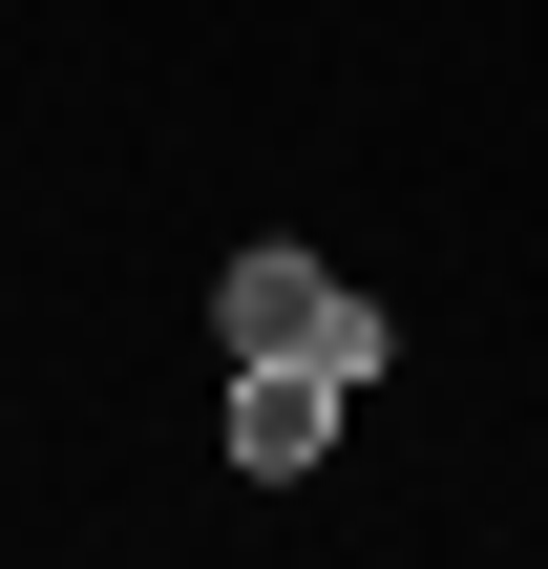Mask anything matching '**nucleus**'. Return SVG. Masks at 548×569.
Returning a JSON list of instances; mask_svg holds the SVG:
<instances>
[{"instance_id": "f257e3e1", "label": "nucleus", "mask_w": 548, "mask_h": 569, "mask_svg": "<svg viewBox=\"0 0 548 569\" xmlns=\"http://www.w3.org/2000/svg\"><path fill=\"white\" fill-rule=\"evenodd\" d=\"M232 359H317V380H380V296H338L317 253H232Z\"/></svg>"}, {"instance_id": "f03ea898", "label": "nucleus", "mask_w": 548, "mask_h": 569, "mask_svg": "<svg viewBox=\"0 0 548 569\" xmlns=\"http://www.w3.org/2000/svg\"><path fill=\"white\" fill-rule=\"evenodd\" d=\"M338 401H359V380H317V359H232V465H253V486H296V465L338 443Z\"/></svg>"}]
</instances>
